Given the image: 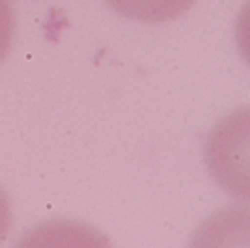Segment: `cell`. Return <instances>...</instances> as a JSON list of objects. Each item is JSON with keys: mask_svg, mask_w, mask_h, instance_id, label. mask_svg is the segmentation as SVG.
Wrapping results in <instances>:
<instances>
[{"mask_svg": "<svg viewBox=\"0 0 250 248\" xmlns=\"http://www.w3.org/2000/svg\"><path fill=\"white\" fill-rule=\"evenodd\" d=\"M204 159L209 176L226 194L250 204V106L237 108L213 125Z\"/></svg>", "mask_w": 250, "mask_h": 248, "instance_id": "cell-1", "label": "cell"}, {"mask_svg": "<svg viewBox=\"0 0 250 248\" xmlns=\"http://www.w3.org/2000/svg\"><path fill=\"white\" fill-rule=\"evenodd\" d=\"M13 248H112L110 239L92 224L71 218H54L30 227Z\"/></svg>", "mask_w": 250, "mask_h": 248, "instance_id": "cell-2", "label": "cell"}, {"mask_svg": "<svg viewBox=\"0 0 250 248\" xmlns=\"http://www.w3.org/2000/svg\"><path fill=\"white\" fill-rule=\"evenodd\" d=\"M187 248H250V209L222 207L200 224Z\"/></svg>", "mask_w": 250, "mask_h": 248, "instance_id": "cell-3", "label": "cell"}, {"mask_svg": "<svg viewBox=\"0 0 250 248\" xmlns=\"http://www.w3.org/2000/svg\"><path fill=\"white\" fill-rule=\"evenodd\" d=\"M104 2L118 15H124L127 19L144 24H161L185 15L196 0H104Z\"/></svg>", "mask_w": 250, "mask_h": 248, "instance_id": "cell-4", "label": "cell"}, {"mask_svg": "<svg viewBox=\"0 0 250 248\" xmlns=\"http://www.w3.org/2000/svg\"><path fill=\"white\" fill-rule=\"evenodd\" d=\"M15 34V11L11 0H0V63L10 52Z\"/></svg>", "mask_w": 250, "mask_h": 248, "instance_id": "cell-5", "label": "cell"}, {"mask_svg": "<svg viewBox=\"0 0 250 248\" xmlns=\"http://www.w3.org/2000/svg\"><path fill=\"white\" fill-rule=\"evenodd\" d=\"M235 41L241 56L250 65V0L245 2L235 19Z\"/></svg>", "mask_w": 250, "mask_h": 248, "instance_id": "cell-6", "label": "cell"}, {"mask_svg": "<svg viewBox=\"0 0 250 248\" xmlns=\"http://www.w3.org/2000/svg\"><path fill=\"white\" fill-rule=\"evenodd\" d=\"M11 227V206L6 192L0 188V245L8 237Z\"/></svg>", "mask_w": 250, "mask_h": 248, "instance_id": "cell-7", "label": "cell"}]
</instances>
